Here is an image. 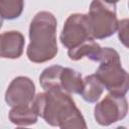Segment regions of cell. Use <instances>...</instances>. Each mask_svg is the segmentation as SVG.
<instances>
[{
	"label": "cell",
	"instance_id": "obj_16",
	"mask_svg": "<svg viewBox=\"0 0 129 129\" xmlns=\"http://www.w3.org/2000/svg\"><path fill=\"white\" fill-rule=\"evenodd\" d=\"M103 1H105V2H107V3H110V4H115V3H117L119 0H103Z\"/></svg>",
	"mask_w": 129,
	"mask_h": 129
},
{
	"label": "cell",
	"instance_id": "obj_14",
	"mask_svg": "<svg viewBox=\"0 0 129 129\" xmlns=\"http://www.w3.org/2000/svg\"><path fill=\"white\" fill-rule=\"evenodd\" d=\"M24 0H0V15L5 19H15L23 11Z\"/></svg>",
	"mask_w": 129,
	"mask_h": 129
},
{
	"label": "cell",
	"instance_id": "obj_6",
	"mask_svg": "<svg viewBox=\"0 0 129 129\" xmlns=\"http://www.w3.org/2000/svg\"><path fill=\"white\" fill-rule=\"evenodd\" d=\"M128 104L125 96L108 94L95 107V119L98 124L108 126L125 118Z\"/></svg>",
	"mask_w": 129,
	"mask_h": 129
},
{
	"label": "cell",
	"instance_id": "obj_1",
	"mask_svg": "<svg viewBox=\"0 0 129 129\" xmlns=\"http://www.w3.org/2000/svg\"><path fill=\"white\" fill-rule=\"evenodd\" d=\"M31 108L51 126L62 129L87 128L81 111L70 94L61 90H49L39 93L32 100Z\"/></svg>",
	"mask_w": 129,
	"mask_h": 129
},
{
	"label": "cell",
	"instance_id": "obj_11",
	"mask_svg": "<svg viewBox=\"0 0 129 129\" xmlns=\"http://www.w3.org/2000/svg\"><path fill=\"white\" fill-rule=\"evenodd\" d=\"M104 87L96 75H90L83 80V87L80 95L89 103L96 102L103 94Z\"/></svg>",
	"mask_w": 129,
	"mask_h": 129
},
{
	"label": "cell",
	"instance_id": "obj_15",
	"mask_svg": "<svg viewBox=\"0 0 129 129\" xmlns=\"http://www.w3.org/2000/svg\"><path fill=\"white\" fill-rule=\"evenodd\" d=\"M117 29L119 31V38L125 46H128V19H123L118 22Z\"/></svg>",
	"mask_w": 129,
	"mask_h": 129
},
{
	"label": "cell",
	"instance_id": "obj_17",
	"mask_svg": "<svg viewBox=\"0 0 129 129\" xmlns=\"http://www.w3.org/2000/svg\"><path fill=\"white\" fill-rule=\"evenodd\" d=\"M2 24H3V17L0 15V28L2 27Z\"/></svg>",
	"mask_w": 129,
	"mask_h": 129
},
{
	"label": "cell",
	"instance_id": "obj_7",
	"mask_svg": "<svg viewBox=\"0 0 129 129\" xmlns=\"http://www.w3.org/2000/svg\"><path fill=\"white\" fill-rule=\"evenodd\" d=\"M35 87L27 77H17L12 80L5 93V101L11 106H26L34 99Z\"/></svg>",
	"mask_w": 129,
	"mask_h": 129
},
{
	"label": "cell",
	"instance_id": "obj_3",
	"mask_svg": "<svg viewBox=\"0 0 129 129\" xmlns=\"http://www.w3.org/2000/svg\"><path fill=\"white\" fill-rule=\"evenodd\" d=\"M96 61L100 62L96 77L111 94L123 95L128 92V74L122 68L119 53L111 48H101Z\"/></svg>",
	"mask_w": 129,
	"mask_h": 129
},
{
	"label": "cell",
	"instance_id": "obj_10",
	"mask_svg": "<svg viewBox=\"0 0 129 129\" xmlns=\"http://www.w3.org/2000/svg\"><path fill=\"white\" fill-rule=\"evenodd\" d=\"M100 49V45L94 40V38H91L74 48H70L68 51V55L72 60H79L86 56L91 60L96 61Z\"/></svg>",
	"mask_w": 129,
	"mask_h": 129
},
{
	"label": "cell",
	"instance_id": "obj_8",
	"mask_svg": "<svg viewBox=\"0 0 129 129\" xmlns=\"http://www.w3.org/2000/svg\"><path fill=\"white\" fill-rule=\"evenodd\" d=\"M25 44L24 36L21 32L11 30L0 34V57L18 58L23 53Z\"/></svg>",
	"mask_w": 129,
	"mask_h": 129
},
{
	"label": "cell",
	"instance_id": "obj_4",
	"mask_svg": "<svg viewBox=\"0 0 129 129\" xmlns=\"http://www.w3.org/2000/svg\"><path fill=\"white\" fill-rule=\"evenodd\" d=\"M115 8V4H110L103 0L92 1L88 19L94 38L103 39L116 32L118 19Z\"/></svg>",
	"mask_w": 129,
	"mask_h": 129
},
{
	"label": "cell",
	"instance_id": "obj_5",
	"mask_svg": "<svg viewBox=\"0 0 129 129\" xmlns=\"http://www.w3.org/2000/svg\"><path fill=\"white\" fill-rule=\"evenodd\" d=\"M91 38L94 37L92 36L88 15L75 13L67 18L60 34V41L63 46L69 49L74 48Z\"/></svg>",
	"mask_w": 129,
	"mask_h": 129
},
{
	"label": "cell",
	"instance_id": "obj_12",
	"mask_svg": "<svg viewBox=\"0 0 129 129\" xmlns=\"http://www.w3.org/2000/svg\"><path fill=\"white\" fill-rule=\"evenodd\" d=\"M9 120L17 126H28L37 121V115L29 105L15 106L9 112Z\"/></svg>",
	"mask_w": 129,
	"mask_h": 129
},
{
	"label": "cell",
	"instance_id": "obj_13",
	"mask_svg": "<svg viewBox=\"0 0 129 129\" xmlns=\"http://www.w3.org/2000/svg\"><path fill=\"white\" fill-rule=\"evenodd\" d=\"M60 66H51L43 70L39 77V84L44 91L61 90L60 88V75L62 71Z\"/></svg>",
	"mask_w": 129,
	"mask_h": 129
},
{
	"label": "cell",
	"instance_id": "obj_9",
	"mask_svg": "<svg viewBox=\"0 0 129 129\" xmlns=\"http://www.w3.org/2000/svg\"><path fill=\"white\" fill-rule=\"evenodd\" d=\"M83 87L82 75L70 68H63L60 75L61 91L68 94H80Z\"/></svg>",
	"mask_w": 129,
	"mask_h": 129
},
{
	"label": "cell",
	"instance_id": "obj_2",
	"mask_svg": "<svg viewBox=\"0 0 129 129\" xmlns=\"http://www.w3.org/2000/svg\"><path fill=\"white\" fill-rule=\"evenodd\" d=\"M56 24L54 15L48 11H40L35 14L29 27L30 43L26 51L30 61L41 63L56 55Z\"/></svg>",
	"mask_w": 129,
	"mask_h": 129
}]
</instances>
